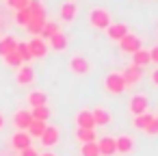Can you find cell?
I'll return each instance as SVG.
<instances>
[{
    "instance_id": "6da1fadb",
    "label": "cell",
    "mask_w": 158,
    "mask_h": 156,
    "mask_svg": "<svg viewBox=\"0 0 158 156\" xmlns=\"http://www.w3.org/2000/svg\"><path fill=\"white\" fill-rule=\"evenodd\" d=\"M89 22L95 26V28H100V31H106L113 22H110V13L106 11V9H102V7H93L91 11H89Z\"/></svg>"
},
{
    "instance_id": "7a4b0ae2",
    "label": "cell",
    "mask_w": 158,
    "mask_h": 156,
    "mask_svg": "<svg viewBox=\"0 0 158 156\" xmlns=\"http://www.w3.org/2000/svg\"><path fill=\"white\" fill-rule=\"evenodd\" d=\"M104 87H106L108 93H115V95H119V93L126 91V82H123L121 74H117V72H110V74L104 78Z\"/></svg>"
},
{
    "instance_id": "3957f363",
    "label": "cell",
    "mask_w": 158,
    "mask_h": 156,
    "mask_svg": "<svg viewBox=\"0 0 158 156\" xmlns=\"http://www.w3.org/2000/svg\"><path fill=\"white\" fill-rule=\"evenodd\" d=\"M69 70H72V74H76V76H87L89 70H91V63H89L87 57L76 54V57L69 59Z\"/></svg>"
},
{
    "instance_id": "277c9868",
    "label": "cell",
    "mask_w": 158,
    "mask_h": 156,
    "mask_svg": "<svg viewBox=\"0 0 158 156\" xmlns=\"http://www.w3.org/2000/svg\"><path fill=\"white\" fill-rule=\"evenodd\" d=\"M117 44H119V50L126 52V54H134L136 50H141V39H139L136 35H132V33H128V35H126L123 39H119Z\"/></svg>"
},
{
    "instance_id": "5b68a950",
    "label": "cell",
    "mask_w": 158,
    "mask_h": 156,
    "mask_svg": "<svg viewBox=\"0 0 158 156\" xmlns=\"http://www.w3.org/2000/svg\"><path fill=\"white\" fill-rule=\"evenodd\" d=\"M147 106H149V100H147V95H143V93H136V95H132L130 98V113L136 117V115H143V113H147Z\"/></svg>"
},
{
    "instance_id": "8992f818",
    "label": "cell",
    "mask_w": 158,
    "mask_h": 156,
    "mask_svg": "<svg viewBox=\"0 0 158 156\" xmlns=\"http://www.w3.org/2000/svg\"><path fill=\"white\" fill-rule=\"evenodd\" d=\"M15 80H18V85H22V87L33 85V82H35V70H33L28 63L20 65V67H18V74H15Z\"/></svg>"
},
{
    "instance_id": "52a82bcc",
    "label": "cell",
    "mask_w": 158,
    "mask_h": 156,
    "mask_svg": "<svg viewBox=\"0 0 158 156\" xmlns=\"http://www.w3.org/2000/svg\"><path fill=\"white\" fill-rule=\"evenodd\" d=\"M141 76H143V67H139V65H128L123 72H121V78H123V82H126V87H130V85H136L139 80H141Z\"/></svg>"
},
{
    "instance_id": "ba28073f",
    "label": "cell",
    "mask_w": 158,
    "mask_h": 156,
    "mask_svg": "<svg viewBox=\"0 0 158 156\" xmlns=\"http://www.w3.org/2000/svg\"><path fill=\"white\" fill-rule=\"evenodd\" d=\"M31 121H33V115H31V111H24V108H20V111L13 115V124H15V128H18V130H22V132H26V130H28Z\"/></svg>"
},
{
    "instance_id": "9c48e42d",
    "label": "cell",
    "mask_w": 158,
    "mask_h": 156,
    "mask_svg": "<svg viewBox=\"0 0 158 156\" xmlns=\"http://www.w3.org/2000/svg\"><path fill=\"white\" fill-rule=\"evenodd\" d=\"M98 143V150H100V156H115L117 154V145H115V139L113 137H102Z\"/></svg>"
},
{
    "instance_id": "30bf717a",
    "label": "cell",
    "mask_w": 158,
    "mask_h": 156,
    "mask_svg": "<svg viewBox=\"0 0 158 156\" xmlns=\"http://www.w3.org/2000/svg\"><path fill=\"white\" fill-rule=\"evenodd\" d=\"M28 48H31L33 59H35V57H37V59H41V57H46V54H48V44H46L41 37H33V39L28 41Z\"/></svg>"
},
{
    "instance_id": "8fae6325",
    "label": "cell",
    "mask_w": 158,
    "mask_h": 156,
    "mask_svg": "<svg viewBox=\"0 0 158 156\" xmlns=\"http://www.w3.org/2000/svg\"><path fill=\"white\" fill-rule=\"evenodd\" d=\"M31 143H33V139H31V134H28V132H22V130H18V132L11 137V145H13L18 152H22V150L31 147Z\"/></svg>"
},
{
    "instance_id": "7c38bea8",
    "label": "cell",
    "mask_w": 158,
    "mask_h": 156,
    "mask_svg": "<svg viewBox=\"0 0 158 156\" xmlns=\"http://www.w3.org/2000/svg\"><path fill=\"white\" fill-rule=\"evenodd\" d=\"M39 141H41L46 147H52V145H56V143H59V128H56V126H46L44 134L39 137Z\"/></svg>"
},
{
    "instance_id": "4fadbf2b",
    "label": "cell",
    "mask_w": 158,
    "mask_h": 156,
    "mask_svg": "<svg viewBox=\"0 0 158 156\" xmlns=\"http://www.w3.org/2000/svg\"><path fill=\"white\" fill-rule=\"evenodd\" d=\"M115 145H117V154H130L134 150V139L130 134H121L115 139Z\"/></svg>"
},
{
    "instance_id": "5bb4252c",
    "label": "cell",
    "mask_w": 158,
    "mask_h": 156,
    "mask_svg": "<svg viewBox=\"0 0 158 156\" xmlns=\"http://www.w3.org/2000/svg\"><path fill=\"white\" fill-rule=\"evenodd\" d=\"M106 35H108V39H113V41H119V39H123V37L128 35V26H126V24H121V22H117V24H110V26L106 28Z\"/></svg>"
},
{
    "instance_id": "9a60e30c",
    "label": "cell",
    "mask_w": 158,
    "mask_h": 156,
    "mask_svg": "<svg viewBox=\"0 0 158 156\" xmlns=\"http://www.w3.org/2000/svg\"><path fill=\"white\" fill-rule=\"evenodd\" d=\"M76 126H78V128H89V130L95 128V121H93V115H91L89 108H82V111L76 115Z\"/></svg>"
},
{
    "instance_id": "2e32d148",
    "label": "cell",
    "mask_w": 158,
    "mask_h": 156,
    "mask_svg": "<svg viewBox=\"0 0 158 156\" xmlns=\"http://www.w3.org/2000/svg\"><path fill=\"white\" fill-rule=\"evenodd\" d=\"M26 102L35 108V106H48V93L46 91H31L28 93V98H26Z\"/></svg>"
},
{
    "instance_id": "e0dca14e",
    "label": "cell",
    "mask_w": 158,
    "mask_h": 156,
    "mask_svg": "<svg viewBox=\"0 0 158 156\" xmlns=\"http://www.w3.org/2000/svg\"><path fill=\"white\" fill-rule=\"evenodd\" d=\"M15 48H18L15 37L7 35V37H2V39H0V57H2V59H5L9 52H15Z\"/></svg>"
},
{
    "instance_id": "ac0fdd59",
    "label": "cell",
    "mask_w": 158,
    "mask_h": 156,
    "mask_svg": "<svg viewBox=\"0 0 158 156\" xmlns=\"http://www.w3.org/2000/svg\"><path fill=\"white\" fill-rule=\"evenodd\" d=\"M91 115H93V121H95V126H106V124L110 121V113H108L106 108H102V106L93 108V111H91Z\"/></svg>"
},
{
    "instance_id": "d6986e66",
    "label": "cell",
    "mask_w": 158,
    "mask_h": 156,
    "mask_svg": "<svg viewBox=\"0 0 158 156\" xmlns=\"http://www.w3.org/2000/svg\"><path fill=\"white\" fill-rule=\"evenodd\" d=\"M76 13H78L76 2H65V5L61 7V20H63V22H72V20L76 18Z\"/></svg>"
},
{
    "instance_id": "ffe728a7",
    "label": "cell",
    "mask_w": 158,
    "mask_h": 156,
    "mask_svg": "<svg viewBox=\"0 0 158 156\" xmlns=\"http://www.w3.org/2000/svg\"><path fill=\"white\" fill-rule=\"evenodd\" d=\"M76 139H78L80 143H93V141L98 139L95 128H93V130H89V128H78V130H76Z\"/></svg>"
},
{
    "instance_id": "44dd1931",
    "label": "cell",
    "mask_w": 158,
    "mask_h": 156,
    "mask_svg": "<svg viewBox=\"0 0 158 156\" xmlns=\"http://www.w3.org/2000/svg\"><path fill=\"white\" fill-rule=\"evenodd\" d=\"M132 59H134L132 63H134V65H139V67H145V65H149V63H152V59H149V50H143V48H141V50H136V52L132 54Z\"/></svg>"
},
{
    "instance_id": "7402d4cb",
    "label": "cell",
    "mask_w": 158,
    "mask_h": 156,
    "mask_svg": "<svg viewBox=\"0 0 158 156\" xmlns=\"http://www.w3.org/2000/svg\"><path fill=\"white\" fill-rule=\"evenodd\" d=\"M48 20H41V18H31V22L26 24V31L31 33V35H35V37H39V33H41V28H44V24H46Z\"/></svg>"
},
{
    "instance_id": "603a6c76",
    "label": "cell",
    "mask_w": 158,
    "mask_h": 156,
    "mask_svg": "<svg viewBox=\"0 0 158 156\" xmlns=\"http://www.w3.org/2000/svg\"><path fill=\"white\" fill-rule=\"evenodd\" d=\"M48 41H50V46H52L54 50H65V48H67V37H65V33H61V31H59L56 35H52Z\"/></svg>"
},
{
    "instance_id": "cb8c5ba5",
    "label": "cell",
    "mask_w": 158,
    "mask_h": 156,
    "mask_svg": "<svg viewBox=\"0 0 158 156\" xmlns=\"http://www.w3.org/2000/svg\"><path fill=\"white\" fill-rule=\"evenodd\" d=\"M46 126H48V124H46V121H35V119H33V121H31V126H28V130H26V132H28V134H31V139H39V137H41V134H44V130H46Z\"/></svg>"
},
{
    "instance_id": "d4e9b609",
    "label": "cell",
    "mask_w": 158,
    "mask_h": 156,
    "mask_svg": "<svg viewBox=\"0 0 158 156\" xmlns=\"http://www.w3.org/2000/svg\"><path fill=\"white\" fill-rule=\"evenodd\" d=\"M28 11H31V18L46 20V9H44V5L39 2V0H31V2H28Z\"/></svg>"
},
{
    "instance_id": "484cf974",
    "label": "cell",
    "mask_w": 158,
    "mask_h": 156,
    "mask_svg": "<svg viewBox=\"0 0 158 156\" xmlns=\"http://www.w3.org/2000/svg\"><path fill=\"white\" fill-rule=\"evenodd\" d=\"M59 33V24H54V22H46L44 24V28H41V33H39V37L44 39V41H48L52 35H56Z\"/></svg>"
},
{
    "instance_id": "4316f807",
    "label": "cell",
    "mask_w": 158,
    "mask_h": 156,
    "mask_svg": "<svg viewBox=\"0 0 158 156\" xmlns=\"http://www.w3.org/2000/svg\"><path fill=\"white\" fill-rule=\"evenodd\" d=\"M31 115H33L35 121H48L50 119V108L48 106H35L31 111Z\"/></svg>"
},
{
    "instance_id": "83f0119b",
    "label": "cell",
    "mask_w": 158,
    "mask_h": 156,
    "mask_svg": "<svg viewBox=\"0 0 158 156\" xmlns=\"http://www.w3.org/2000/svg\"><path fill=\"white\" fill-rule=\"evenodd\" d=\"M152 117H154V115H149V113H143V115H136V117L132 119V126H134L136 130H145V128H147V124L152 121Z\"/></svg>"
},
{
    "instance_id": "f1b7e54d",
    "label": "cell",
    "mask_w": 158,
    "mask_h": 156,
    "mask_svg": "<svg viewBox=\"0 0 158 156\" xmlns=\"http://www.w3.org/2000/svg\"><path fill=\"white\" fill-rule=\"evenodd\" d=\"M15 52L20 54L22 63H28V61L33 59V54H31V48H28V44H24V41H18V48H15Z\"/></svg>"
},
{
    "instance_id": "f546056e",
    "label": "cell",
    "mask_w": 158,
    "mask_h": 156,
    "mask_svg": "<svg viewBox=\"0 0 158 156\" xmlns=\"http://www.w3.org/2000/svg\"><path fill=\"white\" fill-rule=\"evenodd\" d=\"M80 154H82V156H100L98 143H95V141H93V143H82V147H80Z\"/></svg>"
},
{
    "instance_id": "4dcf8cb0",
    "label": "cell",
    "mask_w": 158,
    "mask_h": 156,
    "mask_svg": "<svg viewBox=\"0 0 158 156\" xmlns=\"http://www.w3.org/2000/svg\"><path fill=\"white\" fill-rule=\"evenodd\" d=\"M15 22H18L20 26H26V24L31 22V11H28V7L22 9V11H15Z\"/></svg>"
},
{
    "instance_id": "1f68e13d",
    "label": "cell",
    "mask_w": 158,
    "mask_h": 156,
    "mask_svg": "<svg viewBox=\"0 0 158 156\" xmlns=\"http://www.w3.org/2000/svg\"><path fill=\"white\" fill-rule=\"evenodd\" d=\"M5 63H7V65H11V67H15V70H18V67H20V65H24V63H22V59H20V54H18V52H9V54H7V57H5Z\"/></svg>"
},
{
    "instance_id": "d6a6232c",
    "label": "cell",
    "mask_w": 158,
    "mask_h": 156,
    "mask_svg": "<svg viewBox=\"0 0 158 156\" xmlns=\"http://www.w3.org/2000/svg\"><path fill=\"white\" fill-rule=\"evenodd\" d=\"M28 2H31V0H7V7H11L15 11H22V9L28 7Z\"/></svg>"
},
{
    "instance_id": "836d02e7",
    "label": "cell",
    "mask_w": 158,
    "mask_h": 156,
    "mask_svg": "<svg viewBox=\"0 0 158 156\" xmlns=\"http://www.w3.org/2000/svg\"><path fill=\"white\" fill-rule=\"evenodd\" d=\"M143 132H147V134L156 137V134H158V119H156V117H152V121L147 124V128H145Z\"/></svg>"
},
{
    "instance_id": "e575fe53",
    "label": "cell",
    "mask_w": 158,
    "mask_h": 156,
    "mask_svg": "<svg viewBox=\"0 0 158 156\" xmlns=\"http://www.w3.org/2000/svg\"><path fill=\"white\" fill-rule=\"evenodd\" d=\"M20 156H39V152H37V150H35V147L31 145V147L22 150V152H20Z\"/></svg>"
},
{
    "instance_id": "d590c367",
    "label": "cell",
    "mask_w": 158,
    "mask_h": 156,
    "mask_svg": "<svg viewBox=\"0 0 158 156\" xmlns=\"http://www.w3.org/2000/svg\"><path fill=\"white\" fill-rule=\"evenodd\" d=\"M149 59H152V63L158 65V46H154V48L149 50Z\"/></svg>"
},
{
    "instance_id": "8d00e7d4",
    "label": "cell",
    "mask_w": 158,
    "mask_h": 156,
    "mask_svg": "<svg viewBox=\"0 0 158 156\" xmlns=\"http://www.w3.org/2000/svg\"><path fill=\"white\" fill-rule=\"evenodd\" d=\"M152 85H154V87H158V70H154V72H152Z\"/></svg>"
},
{
    "instance_id": "74e56055",
    "label": "cell",
    "mask_w": 158,
    "mask_h": 156,
    "mask_svg": "<svg viewBox=\"0 0 158 156\" xmlns=\"http://www.w3.org/2000/svg\"><path fill=\"white\" fill-rule=\"evenodd\" d=\"M2 128H5V115L0 113V130H2Z\"/></svg>"
},
{
    "instance_id": "f35d334b",
    "label": "cell",
    "mask_w": 158,
    "mask_h": 156,
    "mask_svg": "<svg viewBox=\"0 0 158 156\" xmlns=\"http://www.w3.org/2000/svg\"><path fill=\"white\" fill-rule=\"evenodd\" d=\"M39 156H56L54 152H46V154H39Z\"/></svg>"
},
{
    "instance_id": "ab89813d",
    "label": "cell",
    "mask_w": 158,
    "mask_h": 156,
    "mask_svg": "<svg viewBox=\"0 0 158 156\" xmlns=\"http://www.w3.org/2000/svg\"><path fill=\"white\" fill-rule=\"evenodd\" d=\"M154 117H156V119H158V113H156V115H154Z\"/></svg>"
},
{
    "instance_id": "60d3db41",
    "label": "cell",
    "mask_w": 158,
    "mask_h": 156,
    "mask_svg": "<svg viewBox=\"0 0 158 156\" xmlns=\"http://www.w3.org/2000/svg\"><path fill=\"white\" fill-rule=\"evenodd\" d=\"M69 2H74V0H69Z\"/></svg>"
}]
</instances>
